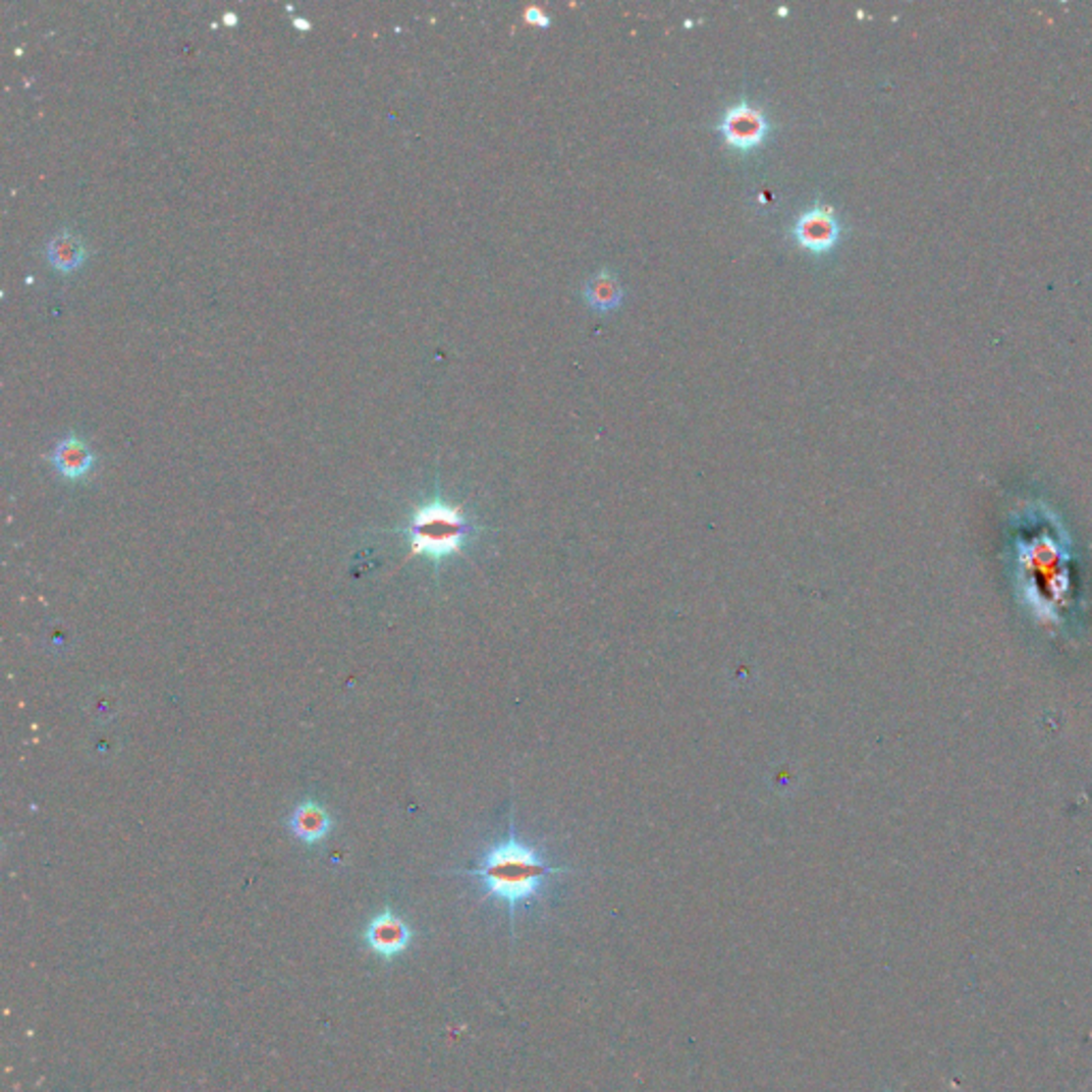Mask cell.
Wrapping results in <instances>:
<instances>
[{
    "label": "cell",
    "instance_id": "obj_1",
    "mask_svg": "<svg viewBox=\"0 0 1092 1092\" xmlns=\"http://www.w3.org/2000/svg\"><path fill=\"white\" fill-rule=\"evenodd\" d=\"M510 828L508 838L493 845L470 875L478 877L491 898L504 903L512 918L514 909L532 900L546 879L559 873H572V869L553 867L536 848L523 843L514 826Z\"/></svg>",
    "mask_w": 1092,
    "mask_h": 1092
},
{
    "label": "cell",
    "instance_id": "obj_2",
    "mask_svg": "<svg viewBox=\"0 0 1092 1092\" xmlns=\"http://www.w3.org/2000/svg\"><path fill=\"white\" fill-rule=\"evenodd\" d=\"M470 523L459 506H452L436 497L419 506L407 526L410 553L423 555L431 561H442L457 555L470 538Z\"/></svg>",
    "mask_w": 1092,
    "mask_h": 1092
},
{
    "label": "cell",
    "instance_id": "obj_3",
    "mask_svg": "<svg viewBox=\"0 0 1092 1092\" xmlns=\"http://www.w3.org/2000/svg\"><path fill=\"white\" fill-rule=\"evenodd\" d=\"M717 128L727 148L747 154L758 150L766 142L770 122L762 109L749 105L747 101H741L725 109Z\"/></svg>",
    "mask_w": 1092,
    "mask_h": 1092
},
{
    "label": "cell",
    "instance_id": "obj_4",
    "mask_svg": "<svg viewBox=\"0 0 1092 1092\" xmlns=\"http://www.w3.org/2000/svg\"><path fill=\"white\" fill-rule=\"evenodd\" d=\"M840 224L826 205H815L794 224V239L807 253L826 255L838 243Z\"/></svg>",
    "mask_w": 1092,
    "mask_h": 1092
},
{
    "label": "cell",
    "instance_id": "obj_5",
    "mask_svg": "<svg viewBox=\"0 0 1092 1092\" xmlns=\"http://www.w3.org/2000/svg\"><path fill=\"white\" fill-rule=\"evenodd\" d=\"M363 941H366L370 951L389 961L407 949L410 941H413V930L391 909H384L368 924L366 932H363Z\"/></svg>",
    "mask_w": 1092,
    "mask_h": 1092
},
{
    "label": "cell",
    "instance_id": "obj_6",
    "mask_svg": "<svg viewBox=\"0 0 1092 1092\" xmlns=\"http://www.w3.org/2000/svg\"><path fill=\"white\" fill-rule=\"evenodd\" d=\"M52 463L56 472L66 481H81L84 476L93 472L97 457L81 438L75 434L64 436L52 450Z\"/></svg>",
    "mask_w": 1092,
    "mask_h": 1092
},
{
    "label": "cell",
    "instance_id": "obj_7",
    "mask_svg": "<svg viewBox=\"0 0 1092 1092\" xmlns=\"http://www.w3.org/2000/svg\"><path fill=\"white\" fill-rule=\"evenodd\" d=\"M45 257H48V263L56 271L73 273L86 263L88 248L77 233L71 229H60L45 243Z\"/></svg>",
    "mask_w": 1092,
    "mask_h": 1092
},
{
    "label": "cell",
    "instance_id": "obj_8",
    "mask_svg": "<svg viewBox=\"0 0 1092 1092\" xmlns=\"http://www.w3.org/2000/svg\"><path fill=\"white\" fill-rule=\"evenodd\" d=\"M331 824L333 822L329 813L321 805H316L312 801L302 803L290 815L292 834L308 845H314L318 843V840H323L329 834Z\"/></svg>",
    "mask_w": 1092,
    "mask_h": 1092
},
{
    "label": "cell",
    "instance_id": "obj_9",
    "mask_svg": "<svg viewBox=\"0 0 1092 1092\" xmlns=\"http://www.w3.org/2000/svg\"><path fill=\"white\" fill-rule=\"evenodd\" d=\"M623 290L617 278L608 271H600L585 286V302L596 312H612L621 304Z\"/></svg>",
    "mask_w": 1092,
    "mask_h": 1092
},
{
    "label": "cell",
    "instance_id": "obj_10",
    "mask_svg": "<svg viewBox=\"0 0 1092 1092\" xmlns=\"http://www.w3.org/2000/svg\"><path fill=\"white\" fill-rule=\"evenodd\" d=\"M526 19L530 21V24H536V26H540V29L551 26V17L546 15L542 9H538V7H530V9L526 11Z\"/></svg>",
    "mask_w": 1092,
    "mask_h": 1092
},
{
    "label": "cell",
    "instance_id": "obj_11",
    "mask_svg": "<svg viewBox=\"0 0 1092 1092\" xmlns=\"http://www.w3.org/2000/svg\"><path fill=\"white\" fill-rule=\"evenodd\" d=\"M222 21H224L226 26H233V24H237V15L229 11V13H224V15H222Z\"/></svg>",
    "mask_w": 1092,
    "mask_h": 1092
},
{
    "label": "cell",
    "instance_id": "obj_12",
    "mask_svg": "<svg viewBox=\"0 0 1092 1092\" xmlns=\"http://www.w3.org/2000/svg\"><path fill=\"white\" fill-rule=\"evenodd\" d=\"M292 24L297 29H304V31H310V21L306 19H299V17H292Z\"/></svg>",
    "mask_w": 1092,
    "mask_h": 1092
}]
</instances>
